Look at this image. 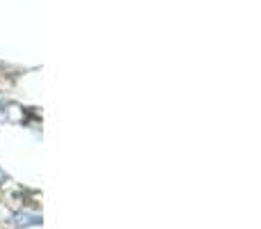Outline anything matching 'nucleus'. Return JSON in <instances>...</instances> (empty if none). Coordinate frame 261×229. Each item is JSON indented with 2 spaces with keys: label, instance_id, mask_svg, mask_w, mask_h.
<instances>
[{
  "label": "nucleus",
  "instance_id": "1",
  "mask_svg": "<svg viewBox=\"0 0 261 229\" xmlns=\"http://www.w3.org/2000/svg\"><path fill=\"white\" fill-rule=\"evenodd\" d=\"M14 225L16 227H30V225H41V216L39 213H30V211H21L14 216Z\"/></svg>",
  "mask_w": 261,
  "mask_h": 229
}]
</instances>
